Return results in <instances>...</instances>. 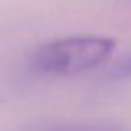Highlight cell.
Returning a JSON list of instances; mask_svg holds the SVG:
<instances>
[{"label":"cell","mask_w":131,"mask_h":131,"mask_svg":"<svg viewBox=\"0 0 131 131\" xmlns=\"http://www.w3.org/2000/svg\"><path fill=\"white\" fill-rule=\"evenodd\" d=\"M116 42L110 37L73 35L51 40L35 50L32 65L51 77H75L103 65L113 55Z\"/></svg>","instance_id":"obj_1"},{"label":"cell","mask_w":131,"mask_h":131,"mask_svg":"<svg viewBox=\"0 0 131 131\" xmlns=\"http://www.w3.org/2000/svg\"><path fill=\"white\" fill-rule=\"evenodd\" d=\"M27 131H123L119 126L111 123H57V125H42Z\"/></svg>","instance_id":"obj_2"},{"label":"cell","mask_w":131,"mask_h":131,"mask_svg":"<svg viewBox=\"0 0 131 131\" xmlns=\"http://www.w3.org/2000/svg\"><path fill=\"white\" fill-rule=\"evenodd\" d=\"M111 75L113 78H128L131 77V55L126 58H123L119 63H116L111 68Z\"/></svg>","instance_id":"obj_3"}]
</instances>
